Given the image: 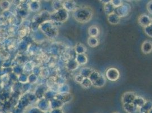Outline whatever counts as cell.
<instances>
[{"label":"cell","instance_id":"6da1fadb","mask_svg":"<svg viewBox=\"0 0 152 113\" xmlns=\"http://www.w3.org/2000/svg\"><path fill=\"white\" fill-rule=\"evenodd\" d=\"M93 17V12L90 7H83L77 10L75 13L76 19L83 23L89 22Z\"/></svg>","mask_w":152,"mask_h":113},{"label":"cell","instance_id":"7a4b0ae2","mask_svg":"<svg viewBox=\"0 0 152 113\" xmlns=\"http://www.w3.org/2000/svg\"><path fill=\"white\" fill-rule=\"evenodd\" d=\"M131 7L128 4L123 3L121 6L115 8L114 13L116 14L120 18H122L127 16L131 12Z\"/></svg>","mask_w":152,"mask_h":113},{"label":"cell","instance_id":"3957f363","mask_svg":"<svg viewBox=\"0 0 152 113\" xmlns=\"http://www.w3.org/2000/svg\"><path fill=\"white\" fill-rule=\"evenodd\" d=\"M106 76L108 80L115 81L119 79L120 77V73L118 69L115 68H110L106 72Z\"/></svg>","mask_w":152,"mask_h":113},{"label":"cell","instance_id":"277c9868","mask_svg":"<svg viewBox=\"0 0 152 113\" xmlns=\"http://www.w3.org/2000/svg\"><path fill=\"white\" fill-rule=\"evenodd\" d=\"M136 97V94L133 92H126L122 96V102L123 104H132L135 98Z\"/></svg>","mask_w":152,"mask_h":113},{"label":"cell","instance_id":"5b68a950","mask_svg":"<svg viewBox=\"0 0 152 113\" xmlns=\"http://www.w3.org/2000/svg\"><path fill=\"white\" fill-rule=\"evenodd\" d=\"M138 23L142 27H147L152 24V19L147 15H142L138 19Z\"/></svg>","mask_w":152,"mask_h":113},{"label":"cell","instance_id":"8992f818","mask_svg":"<svg viewBox=\"0 0 152 113\" xmlns=\"http://www.w3.org/2000/svg\"><path fill=\"white\" fill-rule=\"evenodd\" d=\"M141 50L145 54H149L152 52V42L150 41H146L143 42Z\"/></svg>","mask_w":152,"mask_h":113},{"label":"cell","instance_id":"52a82bcc","mask_svg":"<svg viewBox=\"0 0 152 113\" xmlns=\"http://www.w3.org/2000/svg\"><path fill=\"white\" fill-rule=\"evenodd\" d=\"M107 20L111 24L117 25L120 22V18L116 14L113 13L108 15Z\"/></svg>","mask_w":152,"mask_h":113},{"label":"cell","instance_id":"ba28073f","mask_svg":"<svg viewBox=\"0 0 152 113\" xmlns=\"http://www.w3.org/2000/svg\"><path fill=\"white\" fill-rule=\"evenodd\" d=\"M152 109V102L151 101H146L144 105L140 108L141 113H148Z\"/></svg>","mask_w":152,"mask_h":113},{"label":"cell","instance_id":"9c48e42d","mask_svg":"<svg viewBox=\"0 0 152 113\" xmlns=\"http://www.w3.org/2000/svg\"><path fill=\"white\" fill-rule=\"evenodd\" d=\"M106 83V78H104V75L101 74L99 79L93 83V86L97 88H101L105 85Z\"/></svg>","mask_w":152,"mask_h":113},{"label":"cell","instance_id":"30bf717a","mask_svg":"<svg viewBox=\"0 0 152 113\" xmlns=\"http://www.w3.org/2000/svg\"><path fill=\"white\" fill-rule=\"evenodd\" d=\"M104 10L105 13L107 15H111L112 14L114 13L115 11V7L113 6V5L111 3V1L110 2L105 4L104 6Z\"/></svg>","mask_w":152,"mask_h":113},{"label":"cell","instance_id":"8fae6325","mask_svg":"<svg viewBox=\"0 0 152 113\" xmlns=\"http://www.w3.org/2000/svg\"><path fill=\"white\" fill-rule=\"evenodd\" d=\"M145 102H146V101L143 97H140V96H136V97L135 98L133 104L136 107H140V108L143 105H144Z\"/></svg>","mask_w":152,"mask_h":113},{"label":"cell","instance_id":"7c38bea8","mask_svg":"<svg viewBox=\"0 0 152 113\" xmlns=\"http://www.w3.org/2000/svg\"><path fill=\"white\" fill-rule=\"evenodd\" d=\"M94 71V70L89 67H84L81 71V75L84 78H89L90 75Z\"/></svg>","mask_w":152,"mask_h":113},{"label":"cell","instance_id":"4fadbf2b","mask_svg":"<svg viewBox=\"0 0 152 113\" xmlns=\"http://www.w3.org/2000/svg\"><path fill=\"white\" fill-rule=\"evenodd\" d=\"M99 28L96 26H91L89 29V34L90 35V37H97V36L99 35Z\"/></svg>","mask_w":152,"mask_h":113},{"label":"cell","instance_id":"5bb4252c","mask_svg":"<svg viewBox=\"0 0 152 113\" xmlns=\"http://www.w3.org/2000/svg\"><path fill=\"white\" fill-rule=\"evenodd\" d=\"M123 107H124V109L125 112L129 113H132L135 112L136 108H137L134 105V104L133 103L124 104Z\"/></svg>","mask_w":152,"mask_h":113},{"label":"cell","instance_id":"9a60e30c","mask_svg":"<svg viewBox=\"0 0 152 113\" xmlns=\"http://www.w3.org/2000/svg\"><path fill=\"white\" fill-rule=\"evenodd\" d=\"M77 63L80 65H85L88 62V58L85 54H79L77 57Z\"/></svg>","mask_w":152,"mask_h":113},{"label":"cell","instance_id":"2e32d148","mask_svg":"<svg viewBox=\"0 0 152 113\" xmlns=\"http://www.w3.org/2000/svg\"><path fill=\"white\" fill-rule=\"evenodd\" d=\"M88 42L89 45L92 48L96 47L99 44L98 40L97 39V37H90L88 39Z\"/></svg>","mask_w":152,"mask_h":113},{"label":"cell","instance_id":"e0dca14e","mask_svg":"<svg viewBox=\"0 0 152 113\" xmlns=\"http://www.w3.org/2000/svg\"><path fill=\"white\" fill-rule=\"evenodd\" d=\"M101 73L94 70V71L90 75V77L89 78V79L91 80L92 83H93L94 82H95L96 80L99 79V78L101 76Z\"/></svg>","mask_w":152,"mask_h":113},{"label":"cell","instance_id":"ac0fdd59","mask_svg":"<svg viewBox=\"0 0 152 113\" xmlns=\"http://www.w3.org/2000/svg\"><path fill=\"white\" fill-rule=\"evenodd\" d=\"M82 86L84 87L85 88H89L90 87L93 86V83L91 81V80L89 78H84L83 81L81 83Z\"/></svg>","mask_w":152,"mask_h":113},{"label":"cell","instance_id":"d6986e66","mask_svg":"<svg viewBox=\"0 0 152 113\" xmlns=\"http://www.w3.org/2000/svg\"><path fill=\"white\" fill-rule=\"evenodd\" d=\"M144 32L148 36L152 37V24L144 28Z\"/></svg>","mask_w":152,"mask_h":113},{"label":"cell","instance_id":"ffe728a7","mask_svg":"<svg viewBox=\"0 0 152 113\" xmlns=\"http://www.w3.org/2000/svg\"><path fill=\"white\" fill-rule=\"evenodd\" d=\"M76 50H77V52L79 54H83L85 52L86 48H85V47L82 45H79L77 47Z\"/></svg>","mask_w":152,"mask_h":113},{"label":"cell","instance_id":"44dd1931","mask_svg":"<svg viewBox=\"0 0 152 113\" xmlns=\"http://www.w3.org/2000/svg\"><path fill=\"white\" fill-rule=\"evenodd\" d=\"M111 3L115 8L118 7L123 4V1L120 0H112L111 1Z\"/></svg>","mask_w":152,"mask_h":113},{"label":"cell","instance_id":"7402d4cb","mask_svg":"<svg viewBox=\"0 0 152 113\" xmlns=\"http://www.w3.org/2000/svg\"><path fill=\"white\" fill-rule=\"evenodd\" d=\"M147 9L148 10L150 13L152 14V1L149 2L147 5Z\"/></svg>","mask_w":152,"mask_h":113},{"label":"cell","instance_id":"603a6c76","mask_svg":"<svg viewBox=\"0 0 152 113\" xmlns=\"http://www.w3.org/2000/svg\"><path fill=\"white\" fill-rule=\"evenodd\" d=\"M83 79H84V78H83V76L82 75H78V76H77V80H77V82L81 83L82 81H83Z\"/></svg>","mask_w":152,"mask_h":113},{"label":"cell","instance_id":"cb8c5ba5","mask_svg":"<svg viewBox=\"0 0 152 113\" xmlns=\"http://www.w3.org/2000/svg\"><path fill=\"white\" fill-rule=\"evenodd\" d=\"M101 2H102V3H104V4L105 5V4H107L109 3V2H110L111 1H110V0H104V1H101Z\"/></svg>","mask_w":152,"mask_h":113},{"label":"cell","instance_id":"d4e9b609","mask_svg":"<svg viewBox=\"0 0 152 113\" xmlns=\"http://www.w3.org/2000/svg\"><path fill=\"white\" fill-rule=\"evenodd\" d=\"M152 113V110H151V111H150V112H149V113Z\"/></svg>","mask_w":152,"mask_h":113},{"label":"cell","instance_id":"484cf974","mask_svg":"<svg viewBox=\"0 0 152 113\" xmlns=\"http://www.w3.org/2000/svg\"></svg>","mask_w":152,"mask_h":113},{"label":"cell","instance_id":"4316f807","mask_svg":"<svg viewBox=\"0 0 152 113\" xmlns=\"http://www.w3.org/2000/svg\"></svg>","mask_w":152,"mask_h":113}]
</instances>
